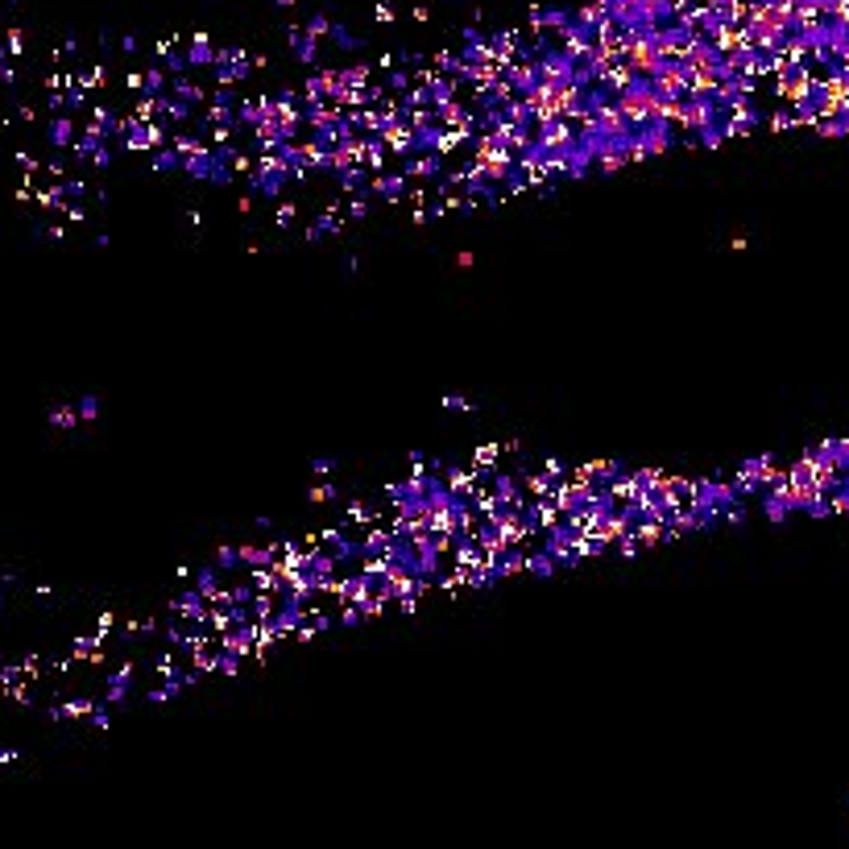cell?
Listing matches in <instances>:
<instances>
[{
	"instance_id": "cell-1",
	"label": "cell",
	"mask_w": 849,
	"mask_h": 849,
	"mask_svg": "<svg viewBox=\"0 0 849 849\" xmlns=\"http://www.w3.org/2000/svg\"><path fill=\"white\" fill-rule=\"evenodd\" d=\"M514 149H505L493 133H481L476 141H472V162L485 170V178L489 183H505L510 178V170H514Z\"/></svg>"
},
{
	"instance_id": "cell-2",
	"label": "cell",
	"mask_w": 849,
	"mask_h": 849,
	"mask_svg": "<svg viewBox=\"0 0 849 849\" xmlns=\"http://www.w3.org/2000/svg\"><path fill=\"white\" fill-rule=\"evenodd\" d=\"M286 183H290V166H286V158H282L278 149H265V153L257 158V166H253V191L278 199Z\"/></svg>"
},
{
	"instance_id": "cell-3",
	"label": "cell",
	"mask_w": 849,
	"mask_h": 849,
	"mask_svg": "<svg viewBox=\"0 0 849 849\" xmlns=\"http://www.w3.org/2000/svg\"><path fill=\"white\" fill-rule=\"evenodd\" d=\"M646 79H651V87H655L659 95H667V100L688 95V66H684L680 58H659V66H655Z\"/></svg>"
},
{
	"instance_id": "cell-4",
	"label": "cell",
	"mask_w": 849,
	"mask_h": 849,
	"mask_svg": "<svg viewBox=\"0 0 849 849\" xmlns=\"http://www.w3.org/2000/svg\"><path fill=\"white\" fill-rule=\"evenodd\" d=\"M597 489L601 485H588V481H555V489H551V501H555V510H559V518L563 514H572V510H580V505H588L593 497H597Z\"/></svg>"
},
{
	"instance_id": "cell-5",
	"label": "cell",
	"mask_w": 849,
	"mask_h": 849,
	"mask_svg": "<svg viewBox=\"0 0 849 849\" xmlns=\"http://www.w3.org/2000/svg\"><path fill=\"white\" fill-rule=\"evenodd\" d=\"M572 141H576V129H572L563 116H547V120H539V137H534V145H539V149L559 153V149H568Z\"/></svg>"
},
{
	"instance_id": "cell-6",
	"label": "cell",
	"mask_w": 849,
	"mask_h": 849,
	"mask_svg": "<svg viewBox=\"0 0 849 849\" xmlns=\"http://www.w3.org/2000/svg\"><path fill=\"white\" fill-rule=\"evenodd\" d=\"M249 75V58H245V50H220L216 54V79H220V87H232V83H241Z\"/></svg>"
},
{
	"instance_id": "cell-7",
	"label": "cell",
	"mask_w": 849,
	"mask_h": 849,
	"mask_svg": "<svg viewBox=\"0 0 849 849\" xmlns=\"http://www.w3.org/2000/svg\"><path fill=\"white\" fill-rule=\"evenodd\" d=\"M534 66H539V79H543V83H555V87H559V83H572V71H576V62H572L563 50H547Z\"/></svg>"
},
{
	"instance_id": "cell-8",
	"label": "cell",
	"mask_w": 849,
	"mask_h": 849,
	"mask_svg": "<svg viewBox=\"0 0 849 849\" xmlns=\"http://www.w3.org/2000/svg\"><path fill=\"white\" fill-rule=\"evenodd\" d=\"M572 534H576V530H572L568 522H555V526H551V534H547V547H543V551H547V555H551L555 563H563V568H572V563H576V551H572Z\"/></svg>"
},
{
	"instance_id": "cell-9",
	"label": "cell",
	"mask_w": 849,
	"mask_h": 849,
	"mask_svg": "<svg viewBox=\"0 0 849 849\" xmlns=\"http://www.w3.org/2000/svg\"><path fill=\"white\" fill-rule=\"evenodd\" d=\"M402 174H407V178H439V174H443V153H435V149H415V153H407Z\"/></svg>"
},
{
	"instance_id": "cell-10",
	"label": "cell",
	"mask_w": 849,
	"mask_h": 849,
	"mask_svg": "<svg viewBox=\"0 0 849 849\" xmlns=\"http://www.w3.org/2000/svg\"><path fill=\"white\" fill-rule=\"evenodd\" d=\"M377 137L386 141V149H390V153H402V158H407V153H415V124H411V120H398V124L382 129Z\"/></svg>"
},
{
	"instance_id": "cell-11",
	"label": "cell",
	"mask_w": 849,
	"mask_h": 849,
	"mask_svg": "<svg viewBox=\"0 0 849 849\" xmlns=\"http://www.w3.org/2000/svg\"><path fill=\"white\" fill-rule=\"evenodd\" d=\"M220 646H224L228 655L245 659V655L253 651V622H245V626H228V630L220 634Z\"/></svg>"
},
{
	"instance_id": "cell-12",
	"label": "cell",
	"mask_w": 849,
	"mask_h": 849,
	"mask_svg": "<svg viewBox=\"0 0 849 849\" xmlns=\"http://www.w3.org/2000/svg\"><path fill=\"white\" fill-rule=\"evenodd\" d=\"M617 472H622V464H617V460H593V464H580V468H576V481H588V485H609Z\"/></svg>"
},
{
	"instance_id": "cell-13",
	"label": "cell",
	"mask_w": 849,
	"mask_h": 849,
	"mask_svg": "<svg viewBox=\"0 0 849 849\" xmlns=\"http://www.w3.org/2000/svg\"><path fill=\"white\" fill-rule=\"evenodd\" d=\"M476 485H485L481 472H472V468H447V493H451V497H472Z\"/></svg>"
},
{
	"instance_id": "cell-14",
	"label": "cell",
	"mask_w": 849,
	"mask_h": 849,
	"mask_svg": "<svg viewBox=\"0 0 849 849\" xmlns=\"http://www.w3.org/2000/svg\"><path fill=\"white\" fill-rule=\"evenodd\" d=\"M174 613H183L187 622H207V597L199 588H191V593H183L174 601Z\"/></svg>"
},
{
	"instance_id": "cell-15",
	"label": "cell",
	"mask_w": 849,
	"mask_h": 849,
	"mask_svg": "<svg viewBox=\"0 0 849 849\" xmlns=\"http://www.w3.org/2000/svg\"><path fill=\"white\" fill-rule=\"evenodd\" d=\"M369 191H373L377 199H390V203H394V199L407 191V174H402V170H398V174H377V178L369 183Z\"/></svg>"
},
{
	"instance_id": "cell-16",
	"label": "cell",
	"mask_w": 849,
	"mask_h": 849,
	"mask_svg": "<svg viewBox=\"0 0 849 849\" xmlns=\"http://www.w3.org/2000/svg\"><path fill=\"white\" fill-rule=\"evenodd\" d=\"M303 120H311V129L319 133V129H332V124L340 120V108H336V104H324V100H319V104H307Z\"/></svg>"
},
{
	"instance_id": "cell-17",
	"label": "cell",
	"mask_w": 849,
	"mask_h": 849,
	"mask_svg": "<svg viewBox=\"0 0 849 849\" xmlns=\"http://www.w3.org/2000/svg\"><path fill=\"white\" fill-rule=\"evenodd\" d=\"M191 66H216V50H212V41H207V33H195L191 37V50L183 54Z\"/></svg>"
},
{
	"instance_id": "cell-18",
	"label": "cell",
	"mask_w": 849,
	"mask_h": 849,
	"mask_svg": "<svg viewBox=\"0 0 849 849\" xmlns=\"http://www.w3.org/2000/svg\"><path fill=\"white\" fill-rule=\"evenodd\" d=\"M568 17H572L568 8H534V12H530V25H534V29H563Z\"/></svg>"
},
{
	"instance_id": "cell-19",
	"label": "cell",
	"mask_w": 849,
	"mask_h": 849,
	"mask_svg": "<svg viewBox=\"0 0 849 849\" xmlns=\"http://www.w3.org/2000/svg\"><path fill=\"white\" fill-rule=\"evenodd\" d=\"M236 551H241V563H249V568H265V563L278 559V543H270V547H236Z\"/></svg>"
},
{
	"instance_id": "cell-20",
	"label": "cell",
	"mask_w": 849,
	"mask_h": 849,
	"mask_svg": "<svg viewBox=\"0 0 849 849\" xmlns=\"http://www.w3.org/2000/svg\"><path fill=\"white\" fill-rule=\"evenodd\" d=\"M290 46L299 50V62H315V58H319V37H311V33L290 29Z\"/></svg>"
},
{
	"instance_id": "cell-21",
	"label": "cell",
	"mask_w": 849,
	"mask_h": 849,
	"mask_svg": "<svg viewBox=\"0 0 849 849\" xmlns=\"http://www.w3.org/2000/svg\"><path fill=\"white\" fill-rule=\"evenodd\" d=\"M390 539H394V530H382V526H373L361 543H357V551L361 555H377V551H386L390 547Z\"/></svg>"
},
{
	"instance_id": "cell-22",
	"label": "cell",
	"mask_w": 849,
	"mask_h": 849,
	"mask_svg": "<svg viewBox=\"0 0 849 849\" xmlns=\"http://www.w3.org/2000/svg\"><path fill=\"white\" fill-rule=\"evenodd\" d=\"M158 116H170V120H191V104L187 100H166V95H158Z\"/></svg>"
},
{
	"instance_id": "cell-23",
	"label": "cell",
	"mask_w": 849,
	"mask_h": 849,
	"mask_svg": "<svg viewBox=\"0 0 849 849\" xmlns=\"http://www.w3.org/2000/svg\"><path fill=\"white\" fill-rule=\"evenodd\" d=\"M129 680H133V663H124L112 680H108V705H116V700H124V692H129Z\"/></svg>"
},
{
	"instance_id": "cell-24",
	"label": "cell",
	"mask_w": 849,
	"mask_h": 849,
	"mask_svg": "<svg viewBox=\"0 0 849 849\" xmlns=\"http://www.w3.org/2000/svg\"><path fill=\"white\" fill-rule=\"evenodd\" d=\"M497 451H501L497 443H481V447L472 451V472H481V476H485V468H493V464H497Z\"/></svg>"
},
{
	"instance_id": "cell-25",
	"label": "cell",
	"mask_w": 849,
	"mask_h": 849,
	"mask_svg": "<svg viewBox=\"0 0 849 849\" xmlns=\"http://www.w3.org/2000/svg\"><path fill=\"white\" fill-rule=\"evenodd\" d=\"M526 572L539 576V580H547V576L555 572V559H551L547 551H534V555H526Z\"/></svg>"
},
{
	"instance_id": "cell-26",
	"label": "cell",
	"mask_w": 849,
	"mask_h": 849,
	"mask_svg": "<svg viewBox=\"0 0 849 849\" xmlns=\"http://www.w3.org/2000/svg\"><path fill=\"white\" fill-rule=\"evenodd\" d=\"M340 187L344 191H369V183H365V166H348V170H340Z\"/></svg>"
},
{
	"instance_id": "cell-27",
	"label": "cell",
	"mask_w": 849,
	"mask_h": 849,
	"mask_svg": "<svg viewBox=\"0 0 849 849\" xmlns=\"http://www.w3.org/2000/svg\"><path fill=\"white\" fill-rule=\"evenodd\" d=\"M522 485H526V489H530L534 497H543V493H551V489H555V476H551V472L543 468V472H530V476H522Z\"/></svg>"
},
{
	"instance_id": "cell-28",
	"label": "cell",
	"mask_w": 849,
	"mask_h": 849,
	"mask_svg": "<svg viewBox=\"0 0 849 849\" xmlns=\"http://www.w3.org/2000/svg\"><path fill=\"white\" fill-rule=\"evenodd\" d=\"M141 91H145V95H162V91H166V71L149 66V71L141 75Z\"/></svg>"
},
{
	"instance_id": "cell-29",
	"label": "cell",
	"mask_w": 849,
	"mask_h": 849,
	"mask_svg": "<svg viewBox=\"0 0 849 849\" xmlns=\"http://www.w3.org/2000/svg\"><path fill=\"white\" fill-rule=\"evenodd\" d=\"M170 87H174V95H178V100H187V104H203V87H195L191 79H183V75H178Z\"/></svg>"
},
{
	"instance_id": "cell-30",
	"label": "cell",
	"mask_w": 849,
	"mask_h": 849,
	"mask_svg": "<svg viewBox=\"0 0 849 849\" xmlns=\"http://www.w3.org/2000/svg\"><path fill=\"white\" fill-rule=\"evenodd\" d=\"M332 232H340V220L328 212V216H319V220L307 228V241H319V236H332Z\"/></svg>"
},
{
	"instance_id": "cell-31",
	"label": "cell",
	"mask_w": 849,
	"mask_h": 849,
	"mask_svg": "<svg viewBox=\"0 0 849 849\" xmlns=\"http://www.w3.org/2000/svg\"><path fill=\"white\" fill-rule=\"evenodd\" d=\"M344 518H348L353 526H369V522H373L377 514H373V510H369L365 501H348V505H344Z\"/></svg>"
},
{
	"instance_id": "cell-32",
	"label": "cell",
	"mask_w": 849,
	"mask_h": 849,
	"mask_svg": "<svg viewBox=\"0 0 849 849\" xmlns=\"http://www.w3.org/2000/svg\"><path fill=\"white\" fill-rule=\"evenodd\" d=\"M249 617H257V622L274 617V601H270V593H253V601H249Z\"/></svg>"
},
{
	"instance_id": "cell-33",
	"label": "cell",
	"mask_w": 849,
	"mask_h": 849,
	"mask_svg": "<svg viewBox=\"0 0 849 849\" xmlns=\"http://www.w3.org/2000/svg\"><path fill=\"white\" fill-rule=\"evenodd\" d=\"M435 66H439V75L456 79V75H460V54H451V50H439V54H435Z\"/></svg>"
},
{
	"instance_id": "cell-34",
	"label": "cell",
	"mask_w": 849,
	"mask_h": 849,
	"mask_svg": "<svg viewBox=\"0 0 849 849\" xmlns=\"http://www.w3.org/2000/svg\"><path fill=\"white\" fill-rule=\"evenodd\" d=\"M787 514H792V505H787L779 493H767V518H771V522H783Z\"/></svg>"
},
{
	"instance_id": "cell-35",
	"label": "cell",
	"mask_w": 849,
	"mask_h": 849,
	"mask_svg": "<svg viewBox=\"0 0 849 849\" xmlns=\"http://www.w3.org/2000/svg\"><path fill=\"white\" fill-rule=\"evenodd\" d=\"M236 563H241V551H236V547H220V551H216V559H212V568H216V572H220V568L228 572V568H236Z\"/></svg>"
},
{
	"instance_id": "cell-36",
	"label": "cell",
	"mask_w": 849,
	"mask_h": 849,
	"mask_svg": "<svg viewBox=\"0 0 849 849\" xmlns=\"http://www.w3.org/2000/svg\"><path fill=\"white\" fill-rule=\"evenodd\" d=\"M50 423L54 427H75L79 423V411H75V407H54V411H50Z\"/></svg>"
},
{
	"instance_id": "cell-37",
	"label": "cell",
	"mask_w": 849,
	"mask_h": 849,
	"mask_svg": "<svg viewBox=\"0 0 849 849\" xmlns=\"http://www.w3.org/2000/svg\"><path fill=\"white\" fill-rule=\"evenodd\" d=\"M319 100H328V83H324V75H311L307 79V104H319Z\"/></svg>"
},
{
	"instance_id": "cell-38",
	"label": "cell",
	"mask_w": 849,
	"mask_h": 849,
	"mask_svg": "<svg viewBox=\"0 0 849 849\" xmlns=\"http://www.w3.org/2000/svg\"><path fill=\"white\" fill-rule=\"evenodd\" d=\"M178 162H183V158H178V149H162V145H158L153 170H178Z\"/></svg>"
},
{
	"instance_id": "cell-39",
	"label": "cell",
	"mask_w": 849,
	"mask_h": 849,
	"mask_svg": "<svg viewBox=\"0 0 849 849\" xmlns=\"http://www.w3.org/2000/svg\"><path fill=\"white\" fill-rule=\"evenodd\" d=\"M50 141H54V145H66V141H71V120L58 116V120L50 124Z\"/></svg>"
},
{
	"instance_id": "cell-40",
	"label": "cell",
	"mask_w": 849,
	"mask_h": 849,
	"mask_svg": "<svg viewBox=\"0 0 849 849\" xmlns=\"http://www.w3.org/2000/svg\"><path fill=\"white\" fill-rule=\"evenodd\" d=\"M195 671H199V675H207V671H216V655H212L207 646H203V651H195Z\"/></svg>"
},
{
	"instance_id": "cell-41",
	"label": "cell",
	"mask_w": 849,
	"mask_h": 849,
	"mask_svg": "<svg viewBox=\"0 0 849 849\" xmlns=\"http://www.w3.org/2000/svg\"><path fill=\"white\" fill-rule=\"evenodd\" d=\"M328 33H332V37H336V41H340V46H344V50H357V46H361V41H357V37H353V33H348V29H344V25H332V29H328Z\"/></svg>"
},
{
	"instance_id": "cell-42",
	"label": "cell",
	"mask_w": 849,
	"mask_h": 849,
	"mask_svg": "<svg viewBox=\"0 0 849 849\" xmlns=\"http://www.w3.org/2000/svg\"><path fill=\"white\" fill-rule=\"evenodd\" d=\"M361 622H365L361 605H353V601H348V605H344V613H340V626H361Z\"/></svg>"
},
{
	"instance_id": "cell-43",
	"label": "cell",
	"mask_w": 849,
	"mask_h": 849,
	"mask_svg": "<svg viewBox=\"0 0 849 849\" xmlns=\"http://www.w3.org/2000/svg\"><path fill=\"white\" fill-rule=\"evenodd\" d=\"M236 116H241L245 124H257V120H261V112H257V100H249V104H241V108H236Z\"/></svg>"
},
{
	"instance_id": "cell-44",
	"label": "cell",
	"mask_w": 849,
	"mask_h": 849,
	"mask_svg": "<svg viewBox=\"0 0 849 849\" xmlns=\"http://www.w3.org/2000/svg\"><path fill=\"white\" fill-rule=\"evenodd\" d=\"M95 415H100V398H91V394H87V398L79 402V419H87V423H91Z\"/></svg>"
},
{
	"instance_id": "cell-45",
	"label": "cell",
	"mask_w": 849,
	"mask_h": 849,
	"mask_svg": "<svg viewBox=\"0 0 849 849\" xmlns=\"http://www.w3.org/2000/svg\"><path fill=\"white\" fill-rule=\"evenodd\" d=\"M336 497V485H311V493H307V501H332Z\"/></svg>"
},
{
	"instance_id": "cell-46",
	"label": "cell",
	"mask_w": 849,
	"mask_h": 849,
	"mask_svg": "<svg viewBox=\"0 0 849 849\" xmlns=\"http://www.w3.org/2000/svg\"><path fill=\"white\" fill-rule=\"evenodd\" d=\"M443 411H472V402L460 398V394H447V398H443Z\"/></svg>"
},
{
	"instance_id": "cell-47",
	"label": "cell",
	"mask_w": 849,
	"mask_h": 849,
	"mask_svg": "<svg viewBox=\"0 0 849 849\" xmlns=\"http://www.w3.org/2000/svg\"><path fill=\"white\" fill-rule=\"evenodd\" d=\"M332 468H336V460H332V456H319V460H311V472H315V476H328Z\"/></svg>"
},
{
	"instance_id": "cell-48",
	"label": "cell",
	"mask_w": 849,
	"mask_h": 849,
	"mask_svg": "<svg viewBox=\"0 0 849 849\" xmlns=\"http://www.w3.org/2000/svg\"><path fill=\"white\" fill-rule=\"evenodd\" d=\"M328 29H332V21H324V17H311V25H307V33H311V37H324Z\"/></svg>"
},
{
	"instance_id": "cell-49",
	"label": "cell",
	"mask_w": 849,
	"mask_h": 849,
	"mask_svg": "<svg viewBox=\"0 0 849 849\" xmlns=\"http://www.w3.org/2000/svg\"><path fill=\"white\" fill-rule=\"evenodd\" d=\"M348 216H353V220H365V216H369V203L353 195V203H348Z\"/></svg>"
},
{
	"instance_id": "cell-50",
	"label": "cell",
	"mask_w": 849,
	"mask_h": 849,
	"mask_svg": "<svg viewBox=\"0 0 849 849\" xmlns=\"http://www.w3.org/2000/svg\"><path fill=\"white\" fill-rule=\"evenodd\" d=\"M162 58H166V66H170L174 75H183V66H187V58H183V54H162Z\"/></svg>"
},
{
	"instance_id": "cell-51",
	"label": "cell",
	"mask_w": 849,
	"mask_h": 849,
	"mask_svg": "<svg viewBox=\"0 0 849 849\" xmlns=\"http://www.w3.org/2000/svg\"><path fill=\"white\" fill-rule=\"evenodd\" d=\"M290 220H295V203H282V207H278V224L290 228Z\"/></svg>"
},
{
	"instance_id": "cell-52",
	"label": "cell",
	"mask_w": 849,
	"mask_h": 849,
	"mask_svg": "<svg viewBox=\"0 0 849 849\" xmlns=\"http://www.w3.org/2000/svg\"><path fill=\"white\" fill-rule=\"evenodd\" d=\"M787 124H796L787 112H779V116H771V129H787Z\"/></svg>"
},
{
	"instance_id": "cell-53",
	"label": "cell",
	"mask_w": 849,
	"mask_h": 849,
	"mask_svg": "<svg viewBox=\"0 0 849 849\" xmlns=\"http://www.w3.org/2000/svg\"><path fill=\"white\" fill-rule=\"evenodd\" d=\"M91 158H95V166H108V162H112V153H108L104 145H100V149H91Z\"/></svg>"
},
{
	"instance_id": "cell-54",
	"label": "cell",
	"mask_w": 849,
	"mask_h": 849,
	"mask_svg": "<svg viewBox=\"0 0 849 849\" xmlns=\"http://www.w3.org/2000/svg\"><path fill=\"white\" fill-rule=\"evenodd\" d=\"M543 468H547V472H551V476H555V481H559V476H563V464H559V460H555V456H551V460H547V464H543Z\"/></svg>"
},
{
	"instance_id": "cell-55",
	"label": "cell",
	"mask_w": 849,
	"mask_h": 849,
	"mask_svg": "<svg viewBox=\"0 0 849 849\" xmlns=\"http://www.w3.org/2000/svg\"><path fill=\"white\" fill-rule=\"evenodd\" d=\"M166 642H170V646H183V630H178V626H170V630H166Z\"/></svg>"
},
{
	"instance_id": "cell-56",
	"label": "cell",
	"mask_w": 849,
	"mask_h": 849,
	"mask_svg": "<svg viewBox=\"0 0 849 849\" xmlns=\"http://www.w3.org/2000/svg\"><path fill=\"white\" fill-rule=\"evenodd\" d=\"M407 83H411V79H407L402 71H390V87H407Z\"/></svg>"
},
{
	"instance_id": "cell-57",
	"label": "cell",
	"mask_w": 849,
	"mask_h": 849,
	"mask_svg": "<svg viewBox=\"0 0 849 849\" xmlns=\"http://www.w3.org/2000/svg\"><path fill=\"white\" fill-rule=\"evenodd\" d=\"M91 721H95L100 729H108V709H95V713H91Z\"/></svg>"
},
{
	"instance_id": "cell-58",
	"label": "cell",
	"mask_w": 849,
	"mask_h": 849,
	"mask_svg": "<svg viewBox=\"0 0 849 849\" xmlns=\"http://www.w3.org/2000/svg\"><path fill=\"white\" fill-rule=\"evenodd\" d=\"M456 265H460V270H472V253H456Z\"/></svg>"
},
{
	"instance_id": "cell-59",
	"label": "cell",
	"mask_w": 849,
	"mask_h": 849,
	"mask_svg": "<svg viewBox=\"0 0 849 849\" xmlns=\"http://www.w3.org/2000/svg\"><path fill=\"white\" fill-rule=\"evenodd\" d=\"M278 4H295V0H278Z\"/></svg>"
}]
</instances>
